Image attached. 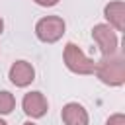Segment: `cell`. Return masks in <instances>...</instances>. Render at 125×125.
Here are the masks:
<instances>
[{"label":"cell","instance_id":"cell-1","mask_svg":"<svg viewBox=\"0 0 125 125\" xmlns=\"http://www.w3.org/2000/svg\"><path fill=\"white\" fill-rule=\"evenodd\" d=\"M96 76L107 86H121L125 82V61L119 55L102 57L94 66Z\"/></svg>","mask_w":125,"mask_h":125},{"label":"cell","instance_id":"cell-2","mask_svg":"<svg viewBox=\"0 0 125 125\" xmlns=\"http://www.w3.org/2000/svg\"><path fill=\"white\" fill-rule=\"evenodd\" d=\"M64 64L74 74H92L96 66V62L90 57H86V53L74 43L64 45Z\"/></svg>","mask_w":125,"mask_h":125},{"label":"cell","instance_id":"cell-3","mask_svg":"<svg viewBox=\"0 0 125 125\" xmlns=\"http://www.w3.org/2000/svg\"><path fill=\"white\" fill-rule=\"evenodd\" d=\"M64 29H66L64 20L59 18V16H47V18H41L35 23V35L43 43H55V41H59L64 35Z\"/></svg>","mask_w":125,"mask_h":125},{"label":"cell","instance_id":"cell-4","mask_svg":"<svg viewBox=\"0 0 125 125\" xmlns=\"http://www.w3.org/2000/svg\"><path fill=\"white\" fill-rule=\"evenodd\" d=\"M92 37H94V41L98 43V47H100V51H102L104 57H109V55H113V53L117 51V33H115L107 23H98V25H94Z\"/></svg>","mask_w":125,"mask_h":125},{"label":"cell","instance_id":"cell-5","mask_svg":"<svg viewBox=\"0 0 125 125\" xmlns=\"http://www.w3.org/2000/svg\"><path fill=\"white\" fill-rule=\"evenodd\" d=\"M35 80V70L27 61H16L10 66V82L18 88H23Z\"/></svg>","mask_w":125,"mask_h":125},{"label":"cell","instance_id":"cell-6","mask_svg":"<svg viewBox=\"0 0 125 125\" xmlns=\"http://www.w3.org/2000/svg\"><path fill=\"white\" fill-rule=\"evenodd\" d=\"M21 107L29 117H43L47 113V98L41 92H27L21 100Z\"/></svg>","mask_w":125,"mask_h":125},{"label":"cell","instance_id":"cell-7","mask_svg":"<svg viewBox=\"0 0 125 125\" xmlns=\"http://www.w3.org/2000/svg\"><path fill=\"white\" fill-rule=\"evenodd\" d=\"M61 117H62L64 125H88V111L80 104H76V102L66 104L62 107Z\"/></svg>","mask_w":125,"mask_h":125},{"label":"cell","instance_id":"cell-8","mask_svg":"<svg viewBox=\"0 0 125 125\" xmlns=\"http://www.w3.org/2000/svg\"><path fill=\"white\" fill-rule=\"evenodd\" d=\"M104 16H105V20L109 21V25H113L117 31H123V29H125V4H123L121 0L109 2V4L104 8Z\"/></svg>","mask_w":125,"mask_h":125},{"label":"cell","instance_id":"cell-9","mask_svg":"<svg viewBox=\"0 0 125 125\" xmlns=\"http://www.w3.org/2000/svg\"><path fill=\"white\" fill-rule=\"evenodd\" d=\"M14 105H16L14 96H12L8 90H0V115L10 113V111L14 109Z\"/></svg>","mask_w":125,"mask_h":125},{"label":"cell","instance_id":"cell-10","mask_svg":"<svg viewBox=\"0 0 125 125\" xmlns=\"http://www.w3.org/2000/svg\"><path fill=\"white\" fill-rule=\"evenodd\" d=\"M105 125H125V115L123 113H115V115H111L107 119Z\"/></svg>","mask_w":125,"mask_h":125},{"label":"cell","instance_id":"cell-11","mask_svg":"<svg viewBox=\"0 0 125 125\" xmlns=\"http://www.w3.org/2000/svg\"><path fill=\"white\" fill-rule=\"evenodd\" d=\"M35 4H39V6H55L59 0H33Z\"/></svg>","mask_w":125,"mask_h":125},{"label":"cell","instance_id":"cell-12","mask_svg":"<svg viewBox=\"0 0 125 125\" xmlns=\"http://www.w3.org/2000/svg\"><path fill=\"white\" fill-rule=\"evenodd\" d=\"M4 31V21H2V18H0V33Z\"/></svg>","mask_w":125,"mask_h":125},{"label":"cell","instance_id":"cell-13","mask_svg":"<svg viewBox=\"0 0 125 125\" xmlns=\"http://www.w3.org/2000/svg\"><path fill=\"white\" fill-rule=\"evenodd\" d=\"M0 125H8V123H6V121H4V119H0Z\"/></svg>","mask_w":125,"mask_h":125},{"label":"cell","instance_id":"cell-14","mask_svg":"<svg viewBox=\"0 0 125 125\" xmlns=\"http://www.w3.org/2000/svg\"><path fill=\"white\" fill-rule=\"evenodd\" d=\"M23 125H35V123H31V121H27V123H23Z\"/></svg>","mask_w":125,"mask_h":125}]
</instances>
